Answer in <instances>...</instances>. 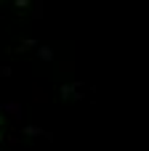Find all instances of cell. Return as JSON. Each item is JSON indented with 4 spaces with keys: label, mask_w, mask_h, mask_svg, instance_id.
I'll return each instance as SVG.
<instances>
[{
    "label": "cell",
    "mask_w": 149,
    "mask_h": 151,
    "mask_svg": "<svg viewBox=\"0 0 149 151\" xmlns=\"http://www.w3.org/2000/svg\"><path fill=\"white\" fill-rule=\"evenodd\" d=\"M24 133H29V135H40L43 130H37V127H24Z\"/></svg>",
    "instance_id": "1"
}]
</instances>
